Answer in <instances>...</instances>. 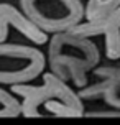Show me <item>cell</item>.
Here are the masks:
<instances>
[{
	"label": "cell",
	"mask_w": 120,
	"mask_h": 125,
	"mask_svg": "<svg viewBox=\"0 0 120 125\" xmlns=\"http://www.w3.org/2000/svg\"><path fill=\"white\" fill-rule=\"evenodd\" d=\"M50 66L53 74L61 81L72 79L77 87L87 84L86 73L94 69L100 59L99 50L87 38L56 33L50 41Z\"/></svg>",
	"instance_id": "cell-1"
},
{
	"label": "cell",
	"mask_w": 120,
	"mask_h": 125,
	"mask_svg": "<svg viewBox=\"0 0 120 125\" xmlns=\"http://www.w3.org/2000/svg\"><path fill=\"white\" fill-rule=\"evenodd\" d=\"M20 12L43 33H66L84 18L81 0H20Z\"/></svg>",
	"instance_id": "cell-2"
},
{
	"label": "cell",
	"mask_w": 120,
	"mask_h": 125,
	"mask_svg": "<svg viewBox=\"0 0 120 125\" xmlns=\"http://www.w3.org/2000/svg\"><path fill=\"white\" fill-rule=\"evenodd\" d=\"M44 66L46 58L36 48L0 43V84H26L43 74Z\"/></svg>",
	"instance_id": "cell-3"
},
{
	"label": "cell",
	"mask_w": 120,
	"mask_h": 125,
	"mask_svg": "<svg viewBox=\"0 0 120 125\" xmlns=\"http://www.w3.org/2000/svg\"><path fill=\"white\" fill-rule=\"evenodd\" d=\"M10 25L15 26L23 36L28 38L35 44H44L48 41V35L38 30L17 7L3 2V3H0V43H5Z\"/></svg>",
	"instance_id": "cell-4"
},
{
	"label": "cell",
	"mask_w": 120,
	"mask_h": 125,
	"mask_svg": "<svg viewBox=\"0 0 120 125\" xmlns=\"http://www.w3.org/2000/svg\"><path fill=\"white\" fill-rule=\"evenodd\" d=\"M112 30H120V7L114 12H110L109 15L102 17V18L95 20H87L86 23H79V25L72 26L71 30L66 33L71 36L77 38H90V36H99V35H105Z\"/></svg>",
	"instance_id": "cell-5"
},
{
	"label": "cell",
	"mask_w": 120,
	"mask_h": 125,
	"mask_svg": "<svg viewBox=\"0 0 120 125\" xmlns=\"http://www.w3.org/2000/svg\"><path fill=\"white\" fill-rule=\"evenodd\" d=\"M120 7V0H89L84 7V17L87 20L102 18Z\"/></svg>",
	"instance_id": "cell-6"
},
{
	"label": "cell",
	"mask_w": 120,
	"mask_h": 125,
	"mask_svg": "<svg viewBox=\"0 0 120 125\" xmlns=\"http://www.w3.org/2000/svg\"><path fill=\"white\" fill-rule=\"evenodd\" d=\"M21 114V105L10 92L0 87V117H18Z\"/></svg>",
	"instance_id": "cell-7"
},
{
	"label": "cell",
	"mask_w": 120,
	"mask_h": 125,
	"mask_svg": "<svg viewBox=\"0 0 120 125\" xmlns=\"http://www.w3.org/2000/svg\"><path fill=\"white\" fill-rule=\"evenodd\" d=\"M105 54L110 59L120 58V30H112L105 33Z\"/></svg>",
	"instance_id": "cell-8"
},
{
	"label": "cell",
	"mask_w": 120,
	"mask_h": 125,
	"mask_svg": "<svg viewBox=\"0 0 120 125\" xmlns=\"http://www.w3.org/2000/svg\"><path fill=\"white\" fill-rule=\"evenodd\" d=\"M104 100L110 107H115L120 110V81L110 79V84L104 92Z\"/></svg>",
	"instance_id": "cell-9"
},
{
	"label": "cell",
	"mask_w": 120,
	"mask_h": 125,
	"mask_svg": "<svg viewBox=\"0 0 120 125\" xmlns=\"http://www.w3.org/2000/svg\"><path fill=\"white\" fill-rule=\"evenodd\" d=\"M86 115L87 117H120V110H114V112H89Z\"/></svg>",
	"instance_id": "cell-10"
}]
</instances>
